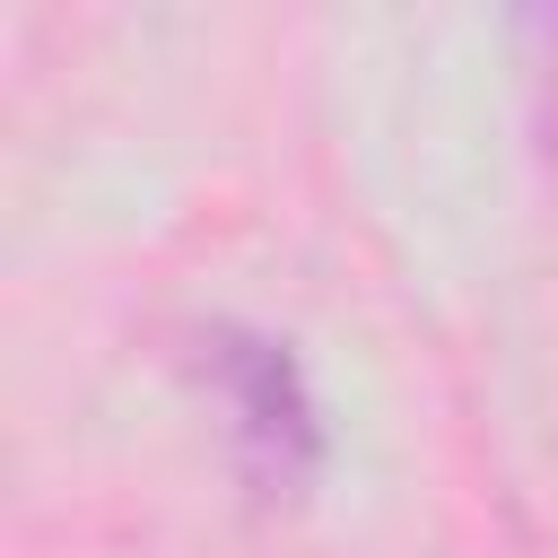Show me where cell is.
Wrapping results in <instances>:
<instances>
[{"mask_svg":"<svg viewBox=\"0 0 558 558\" xmlns=\"http://www.w3.org/2000/svg\"><path fill=\"white\" fill-rule=\"evenodd\" d=\"M192 366H201L209 401L227 410L235 471H244L262 497L296 506V497L323 480V401H314L296 349L270 340V331H253V323H209V331L192 340Z\"/></svg>","mask_w":558,"mask_h":558,"instance_id":"obj_1","label":"cell"}]
</instances>
